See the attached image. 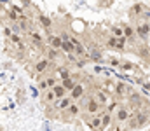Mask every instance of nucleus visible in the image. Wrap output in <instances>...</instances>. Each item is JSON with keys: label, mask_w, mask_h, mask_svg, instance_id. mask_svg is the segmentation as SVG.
I'll list each match as a JSON object with an SVG mask.
<instances>
[{"label": "nucleus", "mask_w": 150, "mask_h": 131, "mask_svg": "<svg viewBox=\"0 0 150 131\" xmlns=\"http://www.w3.org/2000/svg\"><path fill=\"white\" fill-rule=\"evenodd\" d=\"M38 23H40L42 28H45L47 32H51V28H52V21H51V18H47L45 14H40V16H38Z\"/></svg>", "instance_id": "nucleus-22"}, {"label": "nucleus", "mask_w": 150, "mask_h": 131, "mask_svg": "<svg viewBox=\"0 0 150 131\" xmlns=\"http://www.w3.org/2000/svg\"><path fill=\"white\" fill-rule=\"evenodd\" d=\"M77 81H79V77H77V75H72V74H70L68 77H65V79H61L59 82H61V86L65 87L67 91H70V89H72V87H74L75 84H77Z\"/></svg>", "instance_id": "nucleus-15"}, {"label": "nucleus", "mask_w": 150, "mask_h": 131, "mask_svg": "<svg viewBox=\"0 0 150 131\" xmlns=\"http://www.w3.org/2000/svg\"><path fill=\"white\" fill-rule=\"evenodd\" d=\"M119 68H120V70H124V72H134V65H133V63H129V61H120Z\"/></svg>", "instance_id": "nucleus-28"}, {"label": "nucleus", "mask_w": 150, "mask_h": 131, "mask_svg": "<svg viewBox=\"0 0 150 131\" xmlns=\"http://www.w3.org/2000/svg\"><path fill=\"white\" fill-rule=\"evenodd\" d=\"M45 42L49 44V47L59 49V47H61V42H63V40H61V37H59V35H56V33H51V32H49V35L45 37Z\"/></svg>", "instance_id": "nucleus-13"}, {"label": "nucleus", "mask_w": 150, "mask_h": 131, "mask_svg": "<svg viewBox=\"0 0 150 131\" xmlns=\"http://www.w3.org/2000/svg\"><path fill=\"white\" fill-rule=\"evenodd\" d=\"M107 63L112 65V67H119V65H120V59L115 58V56H108V58H107Z\"/></svg>", "instance_id": "nucleus-32"}, {"label": "nucleus", "mask_w": 150, "mask_h": 131, "mask_svg": "<svg viewBox=\"0 0 150 131\" xmlns=\"http://www.w3.org/2000/svg\"><path fill=\"white\" fill-rule=\"evenodd\" d=\"M94 98H96L98 103H101V105L105 107V105L110 101V93H108L107 89H103V87H98L96 93H94Z\"/></svg>", "instance_id": "nucleus-8"}, {"label": "nucleus", "mask_w": 150, "mask_h": 131, "mask_svg": "<svg viewBox=\"0 0 150 131\" xmlns=\"http://www.w3.org/2000/svg\"><path fill=\"white\" fill-rule=\"evenodd\" d=\"M126 42H127L126 37H113L112 35V37L107 39V45H108V47H113V49H117V51H124Z\"/></svg>", "instance_id": "nucleus-7"}, {"label": "nucleus", "mask_w": 150, "mask_h": 131, "mask_svg": "<svg viewBox=\"0 0 150 131\" xmlns=\"http://www.w3.org/2000/svg\"><path fill=\"white\" fill-rule=\"evenodd\" d=\"M72 101H74V100H72V98H70V96L67 94V96H63V98L56 100V101H54L52 105H54V108H56V110H59V112H65V110H67V108L70 107V103H72Z\"/></svg>", "instance_id": "nucleus-9"}, {"label": "nucleus", "mask_w": 150, "mask_h": 131, "mask_svg": "<svg viewBox=\"0 0 150 131\" xmlns=\"http://www.w3.org/2000/svg\"><path fill=\"white\" fill-rule=\"evenodd\" d=\"M54 101H56V94H54L52 87H49L47 91L42 93V103H44V105H52Z\"/></svg>", "instance_id": "nucleus-14"}, {"label": "nucleus", "mask_w": 150, "mask_h": 131, "mask_svg": "<svg viewBox=\"0 0 150 131\" xmlns=\"http://www.w3.org/2000/svg\"><path fill=\"white\" fill-rule=\"evenodd\" d=\"M145 9H147V5H145V4H134V5L131 7V16H133V18H136V19H140Z\"/></svg>", "instance_id": "nucleus-20"}, {"label": "nucleus", "mask_w": 150, "mask_h": 131, "mask_svg": "<svg viewBox=\"0 0 150 131\" xmlns=\"http://www.w3.org/2000/svg\"><path fill=\"white\" fill-rule=\"evenodd\" d=\"M87 59H91V61H103L105 58H103L101 49H98L96 45H93L91 49H87Z\"/></svg>", "instance_id": "nucleus-12"}, {"label": "nucleus", "mask_w": 150, "mask_h": 131, "mask_svg": "<svg viewBox=\"0 0 150 131\" xmlns=\"http://www.w3.org/2000/svg\"><path fill=\"white\" fill-rule=\"evenodd\" d=\"M68 75H70V70H68L67 67H59V68H58V75H56V77H58L59 81L65 79V77H68Z\"/></svg>", "instance_id": "nucleus-29"}, {"label": "nucleus", "mask_w": 150, "mask_h": 131, "mask_svg": "<svg viewBox=\"0 0 150 131\" xmlns=\"http://www.w3.org/2000/svg\"><path fill=\"white\" fill-rule=\"evenodd\" d=\"M59 51L65 52V54H72V52L75 51V45L70 42V40H63V42H61V47H59Z\"/></svg>", "instance_id": "nucleus-23"}, {"label": "nucleus", "mask_w": 150, "mask_h": 131, "mask_svg": "<svg viewBox=\"0 0 150 131\" xmlns=\"http://www.w3.org/2000/svg\"><path fill=\"white\" fill-rule=\"evenodd\" d=\"M112 119H113V115L110 114V112L101 114V130L107 128V126H110V124H112Z\"/></svg>", "instance_id": "nucleus-26"}, {"label": "nucleus", "mask_w": 150, "mask_h": 131, "mask_svg": "<svg viewBox=\"0 0 150 131\" xmlns=\"http://www.w3.org/2000/svg\"><path fill=\"white\" fill-rule=\"evenodd\" d=\"M107 105H108V108H107V112H110V114H113V112H115V108L119 107V103H117V101H108Z\"/></svg>", "instance_id": "nucleus-33"}, {"label": "nucleus", "mask_w": 150, "mask_h": 131, "mask_svg": "<svg viewBox=\"0 0 150 131\" xmlns=\"http://www.w3.org/2000/svg\"><path fill=\"white\" fill-rule=\"evenodd\" d=\"M149 51H150V49H149V47H147V45H145V42H143V45L140 47V56H143V58H147V56H149V54H150Z\"/></svg>", "instance_id": "nucleus-34"}, {"label": "nucleus", "mask_w": 150, "mask_h": 131, "mask_svg": "<svg viewBox=\"0 0 150 131\" xmlns=\"http://www.w3.org/2000/svg\"><path fill=\"white\" fill-rule=\"evenodd\" d=\"M110 33H112L113 37H124L122 26H119V25H112V26H110Z\"/></svg>", "instance_id": "nucleus-27"}, {"label": "nucleus", "mask_w": 150, "mask_h": 131, "mask_svg": "<svg viewBox=\"0 0 150 131\" xmlns=\"http://www.w3.org/2000/svg\"><path fill=\"white\" fill-rule=\"evenodd\" d=\"M59 56H61V51L59 49H54V47H49L47 51H45V58L49 59V61H56V59H59Z\"/></svg>", "instance_id": "nucleus-21"}, {"label": "nucleus", "mask_w": 150, "mask_h": 131, "mask_svg": "<svg viewBox=\"0 0 150 131\" xmlns=\"http://www.w3.org/2000/svg\"><path fill=\"white\" fill-rule=\"evenodd\" d=\"M143 105V98L138 94V93H129V107H136V108H140Z\"/></svg>", "instance_id": "nucleus-18"}, {"label": "nucleus", "mask_w": 150, "mask_h": 131, "mask_svg": "<svg viewBox=\"0 0 150 131\" xmlns=\"http://www.w3.org/2000/svg\"><path fill=\"white\" fill-rule=\"evenodd\" d=\"M122 32H124V37H126L129 42H134L136 32H134V28H133L131 25H122Z\"/></svg>", "instance_id": "nucleus-19"}, {"label": "nucleus", "mask_w": 150, "mask_h": 131, "mask_svg": "<svg viewBox=\"0 0 150 131\" xmlns=\"http://www.w3.org/2000/svg\"><path fill=\"white\" fill-rule=\"evenodd\" d=\"M84 101H82V110L87 114V115H93V114H100L101 110H103V105L101 103H98L96 101V98L94 96H86L84 94V98H82Z\"/></svg>", "instance_id": "nucleus-2"}, {"label": "nucleus", "mask_w": 150, "mask_h": 131, "mask_svg": "<svg viewBox=\"0 0 150 131\" xmlns=\"http://www.w3.org/2000/svg\"><path fill=\"white\" fill-rule=\"evenodd\" d=\"M4 33H5L7 37H11V33H12V30H11L9 26H5V28H4Z\"/></svg>", "instance_id": "nucleus-35"}, {"label": "nucleus", "mask_w": 150, "mask_h": 131, "mask_svg": "<svg viewBox=\"0 0 150 131\" xmlns=\"http://www.w3.org/2000/svg\"><path fill=\"white\" fill-rule=\"evenodd\" d=\"M80 110H82V107H80L77 101H72V103H70V107H68L63 114H67L68 117H77V115L80 114Z\"/></svg>", "instance_id": "nucleus-17"}, {"label": "nucleus", "mask_w": 150, "mask_h": 131, "mask_svg": "<svg viewBox=\"0 0 150 131\" xmlns=\"http://www.w3.org/2000/svg\"><path fill=\"white\" fill-rule=\"evenodd\" d=\"M129 117H131L129 105H119V107L115 108V115H113V119H115L117 124H126Z\"/></svg>", "instance_id": "nucleus-4"}, {"label": "nucleus", "mask_w": 150, "mask_h": 131, "mask_svg": "<svg viewBox=\"0 0 150 131\" xmlns=\"http://www.w3.org/2000/svg\"><path fill=\"white\" fill-rule=\"evenodd\" d=\"M9 40L14 44V45H18L19 49H23V51H25V44H23V39H21V35H19V33H11Z\"/></svg>", "instance_id": "nucleus-25"}, {"label": "nucleus", "mask_w": 150, "mask_h": 131, "mask_svg": "<svg viewBox=\"0 0 150 131\" xmlns=\"http://www.w3.org/2000/svg\"><path fill=\"white\" fill-rule=\"evenodd\" d=\"M134 32H136V37L142 40V42H147L150 35V21H143V19H138L136 25H134Z\"/></svg>", "instance_id": "nucleus-3"}, {"label": "nucleus", "mask_w": 150, "mask_h": 131, "mask_svg": "<svg viewBox=\"0 0 150 131\" xmlns=\"http://www.w3.org/2000/svg\"><path fill=\"white\" fill-rule=\"evenodd\" d=\"M52 91H54V94H56V100H59V98H63V96H67V94H68V91L61 86V82H58L56 86L52 87Z\"/></svg>", "instance_id": "nucleus-24"}, {"label": "nucleus", "mask_w": 150, "mask_h": 131, "mask_svg": "<svg viewBox=\"0 0 150 131\" xmlns=\"http://www.w3.org/2000/svg\"><path fill=\"white\" fill-rule=\"evenodd\" d=\"M38 82H37V87H38V91L40 93H44V91H47L49 89V86H47V81L45 79H37Z\"/></svg>", "instance_id": "nucleus-30"}, {"label": "nucleus", "mask_w": 150, "mask_h": 131, "mask_svg": "<svg viewBox=\"0 0 150 131\" xmlns=\"http://www.w3.org/2000/svg\"><path fill=\"white\" fill-rule=\"evenodd\" d=\"M52 65H54V63H52V61H49L47 58H40L37 63H35V67H33V72H35L37 75H42V74H45Z\"/></svg>", "instance_id": "nucleus-5"}, {"label": "nucleus", "mask_w": 150, "mask_h": 131, "mask_svg": "<svg viewBox=\"0 0 150 131\" xmlns=\"http://www.w3.org/2000/svg\"><path fill=\"white\" fill-rule=\"evenodd\" d=\"M84 94H86V86H84V84H80V82H77V84L68 91V96H70L74 101L82 100V98H84Z\"/></svg>", "instance_id": "nucleus-6"}, {"label": "nucleus", "mask_w": 150, "mask_h": 131, "mask_svg": "<svg viewBox=\"0 0 150 131\" xmlns=\"http://www.w3.org/2000/svg\"><path fill=\"white\" fill-rule=\"evenodd\" d=\"M87 124L93 131H100L101 130V115L100 114H93L87 117Z\"/></svg>", "instance_id": "nucleus-11"}, {"label": "nucleus", "mask_w": 150, "mask_h": 131, "mask_svg": "<svg viewBox=\"0 0 150 131\" xmlns=\"http://www.w3.org/2000/svg\"><path fill=\"white\" fill-rule=\"evenodd\" d=\"M113 93H115V96H126V94L131 93V87L127 86V84H124V82H117Z\"/></svg>", "instance_id": "nucleus-16"}, {"label": "nucleus", "mask_w": 150, "mask_h": 131, "mask_svg": "<svg viewBox=\"0 0 150 131\" xmlns=\"http://www.w3.org/2000/svg\"><path fill=\"white\" fill-rule=\"evenodd\" d=\"M150 121V114L147 110H142V108H136L134 114H131V117L127 119V130H138V128H143L147 123Z\"/></svg>", "instance_id": "nucleus-1"}, {"label": "nucleus", "mask_w": 150, "mask_h": 131, "mask_svg": "<svg viewBox=\"0 0 150 131\" xmlns=\"http://www.w3.org/2000/svg\"><path fill=\"white\" fill-rule=\"evenodd\" d=\"M45 81H47V86L49 87H54L58 82H59V79L56 77V75H51V77H45Z\"/></svg>", "instance_id": "nucleus-31"}, {"label": "nucleus", "mask_w": 150, "mask_h": 131, "mask_svg": "<svg viewBox=\"0 0 150 131\" xmlns=\"http://www.w3.org/2000/svg\"><path fill=\"white\" fill-rule=\"evenodd\" d=\"M28 39L32 40L33 45H37V47H42L44 42H45V39L42 37V33L40 32H35V30H28Z\"/></svg>", "instance_id": "nucleus-10"}]
</instances>
